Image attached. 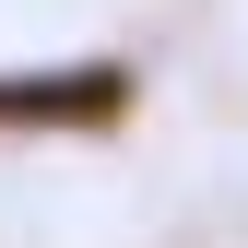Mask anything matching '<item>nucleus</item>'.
Returning a JSON list of instances; mask_svg holds the SVG:
<instances>
[{"instance_id": "1", "label": "nucleus", "mask_w": 248, "mask_h": 248, "mask_svg": "<svg viewBox=\"0 0 248 248\" xmlns=\"http://www.w3.org/2000/svg\"><path fill=\"white\" fill-rule=\"evenodd\" d=\"M118 95H130V83L118 71H59V83H0V118H118Z\"/></svg>"}]
</instances>
